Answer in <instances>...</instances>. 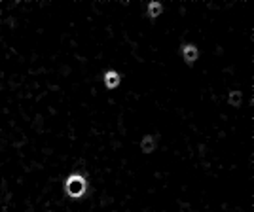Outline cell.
Masks as SVG:
<instances>
[{
  "instance_id": "1",
  "label": "cell",
  "mask_w": 254,
  "mask_h": 212,
  "mask_svg": "<svg viewBox=\"0 0 254 212\" xmlns=\"http://www.w3.org/2000/svg\"><path fill=\"white\" fill-rule=\"evenodd\" d=\"M64 190H66V195L68 197H72V199H80L82 195H84L85 191H87V180H85L82 174H70L66 182H64Z\"/></svg>"
},
{
  "instance_id": "2",
  "label": "cell",
  "mask_w": 254,
  "mask_h": 212,
  "mask_svg": "<svg viewBox=\"0 0 254 212\" xmlns=\"http://www.w3.org/2000/svg\"><path fill=\"white\" fill-rule=\"evenodd\" d=\"M197 57H199V52H197V48H195L193 44H186V46H182V59H184L188 64L195 63V61H197Z\"/></svg>"
},
{
  "instance_id": "3",
  "label": "cell",
  "mask_w": 254,
  "mask_h": 212,
  "mask_svg": "<svg viewBox=\"0 0 254 212\" xmlns=\"http://www.w3.org/2000/svg\"><path fill=\"white\" fill-rule=\"evenodd\" d=\"M103 82H105V87H108V89H116L122 82V76L118 70H106L105 76H103Z\"/></svg>"
},
{
  "instance_id": "4",
  "label": "cell",
  "mask_w": 254,
  "mask_h": 212,
  "mask_svg": "<svg viewBox=\"0 0 254 212\" xmlns=\"http://www.w3.org/2000/svg\"><path fill=\"white\" fill-rule=\"evenodd\" d=\"M140 150H142V154H152L156 150V137L154 135H144L140 140Z\"/></svg>"
},
{
  "instance_id": "5",
  "label": "cell",
  "mask_w": 254,
  "mask_h": 212,
  "mask_svg": "<svg viewBox=\"0 0 254 212\" xmlns=\"http://www.w3.org/2000/svg\"><path fill=\"white\" fill-rule=\"evenodd\" d=\"M241 103H243L241 91H230V93H228V105L230 106L237 108V106H241Z\"/></svg>"
},
{
  "instance_id": "6",
  "label": "cell",
  "mask_w": 254,
  "mask_h": 212,
  "mask_svg": "<svg viewBox=\"0 0 254 212\" xmlns=\"http://www.w3.org/2000/svg\"><path fill=\"white\" fill-rule=\"evenodd\" d=\"M146 11H148V15L152 17V19H156V17H159V15H161L163 6H161V2H150L148 8H146Z\"/></svg>"
}]
</instances>
